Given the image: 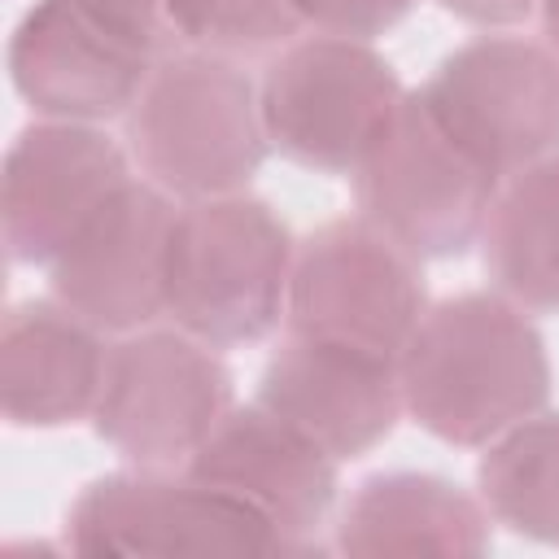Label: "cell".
Instances as JSON below:
<instances>
[{
    "label": "cell",
    "instance_id": "obj_16",
    "mask_svg": "<svg viewBox=\"0 0 559 559\" xmlns=\"http://www.w3.org/2000/svg\"><path fill=\"white\" fill-rule=\"evenodd\" d=\"M489 542L493 515L480 493L437 472H376L349 493L332 546L349 559H463Z\"/></svg>",
    "mask_w": 559,
    "mask_h": 559
},
{
    "label": "cell",
    "instance_id": "obj_19",
    "mask_svg": "<svg viewBox=\"0 0 559 559\" xmlns=\"http://www.w3.org/2000/svg\"><path fill=\"white\" fill-rule=\"evenodd\" d=\"M170 31L214 57H258L297 39L301 17L293 0H166Z\"/></svg>",
    "mask_w": 559,
    "mask_h": 559
},
{
    "label": "cell",
    "instance_id": "obj_17",
    "mask_svg": "<svg viewBox=\"0 0 559 559\" xmlns=\"http://www.w3.org/2000/svg\"><path fill=\"white\" fill-rule=\"evenodd\" d=\"M480 258L493 288L528 314L559 310V148L498 183Z\"/></svg>",
    "mask_w": 559,
    "mask_h": 559
},
{
    "label": "cell",
    "instance_id": "obj_2",
    "mask_svg": "<svg viewBox=\"0 0 559 559\" xmlns=\"http://www.w3.org/2000/svg\"><path fill=\"white\" fill-rule=\"evenodd\" d=\"M127 148L140 179L175 201L245 192L271 153L258 83L231 57L166 52L127 109Z\"/></svg>",
    "mask_w": 559,
    "mask_h": 559
},
{
    "label": "cell",
    "instance_id": "obj_15",
    "mask_svg": "<svg viewBox=\"0 0 559 559\" xmlns=\"http://www.w3.org/2000/svg\"><path fill=\"white\" fill-rule=\"evenodd\" d=\"M105 332L70 306L17 301L0 328V411L13 428L92 419L105 380Z\"/></svg>",
    "mask_w": 559,
    "mask_h": 559
},
{
    "label": "cell",
    "instance_id": "obj_13",
    "mask_svg": "<svg viewBox=\"0 0 559 559\" xmlns=\"http://www.w3.org/2000/svg\"><path fill=\"white\" fill-rule=\"evenodd\" d=\"M258 402L336 463L371 454L406 415L397 358L288 332L258 376Z\"/></svg>",
    "mask_w": 559,
    "mask_h": 559
},
{
    "label": "cell",
    "instance_id": "obj_6",
    "mask_svg": "<svg viewBox=\"0 0 559 559\" xmlns=\"http://www.w3.org/2000/svg\"><path fill=\"white\" fill-rule=\"evenodd\" d=\"M428 310L419 258L362 214L328 218L297 240L288 280V332L402 358Z\"/></svg>",
    "mask_w": 559,
    "mask_h": 559
},
{
    "label": "cell",
    "instance_id": "obj_3",
    "mask_svg": "<svg viewBox=\"0 0 559 559\" xmlns=\"http://www.w3.org/2000/svg\"><path fill=\"white\" fill-rule=\"evenodd\" d=\"M297 240L249 192L179 201L166 253V319L218 349L253 345L288 310Z\"/></svg>",
    "mask_w": 559,
    "mask_h": 559
},
{
    "label": "cell",
    "instance_id": "obj_9",
    "mask_svg": "<svg viewBox=\"0 0 559 559\" xmlns=\"http://www.w3.org/2000/svg\"><path fill=\"white\" fill-rule=\"evenodd\" d=\"M419 96L493 179L559 148V52L546 39L476 35L437 61Z\"/></svg>",
    "mask_w": 559,
    "mask_h": 559
},
{
    "label": "cell",
    "instance_id": "obj_22",
    "mask_svg": "<svg viewBox=\"0 0 559 559\" xmlns=\"http://www.w3.org/2000/svg\"><path fill=\"white\" fill-rule=\"evenodd\" d=\"M437 4L459 22H472V26H485V31H502V26L524 22L537 0H437Z\"/></svg>",
    "mask_w": 559,
    "mask_h": 559
},
{
    "label": "cell",
    "instance_id": "obj_11",
    "mask_svg": "<svg viewBox=\"0 0 559 559\" xmlns=\"http://www.w3.org/2000/svg\"><path fill=\"white\" fill-rule=\"evenodd\" d=\"M175 197L148 179H127L87 227L48 262L52 297L105 336L153 328L166 314V253Z\"/></svg>",
    "mask_w": 559,
    "mask_h": 559
},
{
    "label": "cell",
    "instance_id": "obj_1",
    "mask_svg": "<svg viewBox=\"0 0 559 559\" xmlns=\"http://www.w3.org/2000/svg\"><path fill=\"white\" fill-rule=\"evenodd\" d=\"M406 415L437 441L480 450L546 411L550 354L507 293H454L424 310L402 358Z\"/></svg>",
    "mask_w": 559,
    "mask_h": 559
},
{
    "label": "cell",
    "instance_id": "obj_20",
    "mask_svg": "<svg viewBox=\"0 0 559 559\" xmlns=\"http://www.w3.org/2000/svg\"><path fill=\"white\" fill-rule=\"evenodd\" d=\"M415 0H293L301 26L323 35H349V39H376L393 31Z\"/></svg>",
    "mask_w": 559,
    "mask_h": 559
},
{
    "label": "cell",
    "instance_id": "obj_21",
    "mask_svg": "<svg viewBox=\"0 0 559 559\" xmlns=\"http://www.w3.org/2000/svg\"><path fill=\"white\" fill-rule=\"evenodd\" d=\"M96 22H105L109 31H118L122 39L157 52L170 22H166V0H79Z\"/></svg>",
    "mask_w": 559,
    "mask_h": 559
},
{
    "label": "cell",
    "instance_id": "obj_7",
    "mask_svg": "<svg viewBox=\"0 0 559 559\" xmlns=\"http://www.w3.org/2000/svg\"><path fill=\"white\" fill-rule=\"evenodd\" d=\"M498 183L432 118L419 92H406L397 118L354 170L358 214L419 262L467 253L485 231Z\"/></svg>",
    "mask_w": 559,
    "mask_h": 559
},
{
    "label": "cell",
    "instance_id": "obj_14",
    "mask_svg": "<svg viewBox=\"0 0 559 559\" xmlns=\"http://www.w3.org/2000/svg\"><path fill=\"white\" fill-rule=\"evenodd\" d=\"M188 472L266 515L288 555L314 550V528L336 502V459L258 397L218 419L188 459Z\"/></svg>",
    "mask_w": 559,
    "mask_h": 559
},
{
    "label": "cell",
    "instance_id": "obj_18",
    "mask_svg": "<svg viewBox=\"0 0 559 559\" xmlns=\"http://www.w3.org/2000/svg\"><path fill=\"white\" fill-rule=\"evenodd\" d=\"M476 493L493 524L559 546V411H537L480 445Z\"/></svg>",
    "mask_w": 559,
    "mask_h": 559
},
{
    "label": "cell",
    "instance_id": "obj_23",
    "mask_svg": "<svg viewBox=\"0 0 559 559\" xmlns=\"http://www.w3.org/2000/svg\"><path fill=\"white\" fill-rule=\"evenodd\" d=\"M542 4V39L559 52V0H537Z\"/></svg>",
    "mask_w": 559,
    "mask_h": 559
},
{
    "label": "cell",
    "instance_id": "obj_5",
    "mask_svg": "<svg viewBox=\"0 0 559 559\" xmlns=\"http://www.w3.org/2000/svg\"><path fill=\"white\" fill-rule=\"evenodd\" d=\"M231 411L218 345L183 328H140L109 345L92 428L131 467H188Z\"/></svg>",
    "mask_w": 559,
    "mask_h": 559
},
{
    "label": "cell",
    "instance_id": "obj_12",
    "mask_svg": "<svg viewBox=\"0 0 559 559\" xmlns=\"http://www.w3.org/2000/svg\"><path fill=\"white\" fill-rule=\"evenodd\" d=\"M157 52L96 22L79 0H35L9 35L13 92L52 122L127 118Z\"/></svg>",
    "mask_w": 559,
    "mask_h": 559
},
{
    "label": "cell",
    "instance_id": "obj_10",
    "mask_svg": "<svg viewBox=\"0 0 559 559\" xmlns=\"http://www.w3.org/2000/svg\"><path fill=\"white\" fill-rule=\"evenodd\" d=\"M127 179V153L96 122L35 118L13 135L0 170V236L9 258L48 266Z\"/></svg>",
    "mask_w": 559,
    "mask_h": 559
},
{
    "label": "cell",
    "instance_id": "obj_8",
    "mask_svg": "<svg viewBox=\"0 0 559 559\" xmlns=\"http://www.w3.org/2000/svg\"><path fill=\"white\" fill-rule=\"evenodd\" d=\"M74 555H288L280 528L188 467H127L83 485L66 515Z\"/></svg>",
    "mask_w": 559,
    "mask_h": 559
},
{
    "label": "cell",
    "instance_id": "obj_4",
    "mask_svg": "<svg viewBox=\"0 0 559 559\" xmlns=\"http://www.w3.org/2000/svg\"><path fill=\"white\" fill-rule=\"evenodd\" d=\"M402 100L406 87L371 39L323 31L284 44L258 83L271 148L319 175H354Z\"/></svg>",
    "mask_w": 559,
    "mask_h": 559
}]
</instances>
